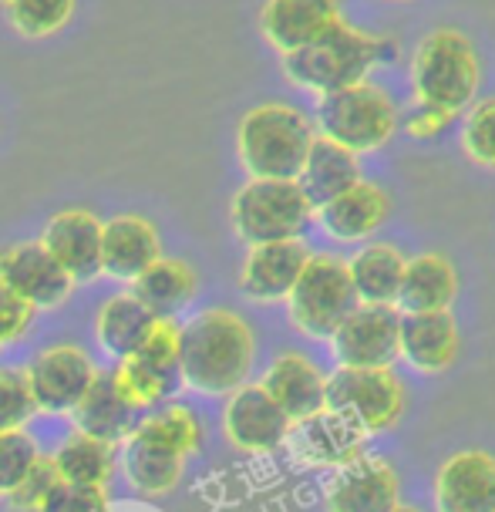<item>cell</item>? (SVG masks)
<instances>
[{
    "label": "cell",
    "mask_w": 495,
    "mask_h": 512,
    "mask_svg": "<svg viewBox=\"0 0 495 512\" xmlns=\"http://www.w3.org/2000/svg\"><path fill=\"white\" fill-rule=\"evenodd\" d=\"M256 364L253 327L229 307H206L182 324L179 374L203 398H226L250 384Z\"/></svg>",
    "instance_id": "1"
},
{
    "label": "cell",
    "mask_w": 495,
    "mask_h": 512,
    "mask_svg": "<svg viewBox=\"0 0 495 512\" xmlns=\"http://www.w3.org/2000/svg\"><path fill=\"white\" fill-rule=\"evenodd\" d=\"M394 54H398V44H391V38L361 31V27L347 24L344 17H337L304 48L283 54V75L293 88L320 98L368 81L371 71Z\"/></svg>",
    "instance_id": "2"
},
{
    "label": "cell",
    "mask_w": 495,
    "mask_h": 512,
    "mask_svg": "<svg viewBox=\"0 0 495 512\" xmlns=\"http://www.w3.org/2000/svg\"><path fill=\"white\" fill-rule=\"evenodd\" d=\"M314 118L290 102L253 105L236 125V155L250 179H297L310 142Z\"/></svg>",
    "instance_id": "3"
},
{
    "label": "cell",
    "mask_w": 495,
    "mask_h": 512,
    "mask_svg": "<svg viewBox=\"0 0 495 512\" xmlns=\"http://www.w3.org/2000/svg\"><path fill=\"white\" fill-rule=\"evenodd\" d=\"M411 91L415 102L462 115L482 85V58L472 38L458 27H435L411 51Z\"/></svg>",
    "instance_id": "4"
},
{
    "label": "cell",
    "mask_w": 495,
    "mask_h": 512,
    "mask_svg": "<svg viewBox=\"0 0 495 512\" xmlns=\"http://www.w3.org/2000/svg\"><path fill=\"white\" fill-rule=\"evenodd\" d=\"M310 118H314L320 139L337 142L341 149L354 152L357 159L381 152L394 139V132H401V108L371 78L361 85L320 95Z\"/></svg>",
    "instance_id": "5"
},
{
    "label": "cell",
    "mask_w": 495,
    "mask_h": 512,
    "mask_svg": "<svg viewBox=\"0 0 495 512\" xmlns=\"http://www.w3.org/2000/svg\"><path fill=\"white\" fill-rule=\"evenodd\" d=\"M229 223L246 246L304 240L314 226V206L297 179H246L233 192Z\"/></svg>",
    "instance_id": "6"
},
{
    "label": "cell",
    "mask_w": 495,
    "mask_h": 512,
    "mask_svg": "<svg viewBox=\"0 0 495 512\" xmlns=\"http://www.w3.org/2000/svg\"><path fill=\"white\" fill-rule=\"evenodd\" d=\"M283 304H287L290 324L300 334L327 344L341 320L357 307L347 263L334 253H310Z\"/></svg>",
    "instance_id": "7"
},
{
    "label": "cell",
    "mask_w": 495,
    "mask_h": 512,
    "mask_svg": "<svg viewBox=\"0 0 495 512\" xmlns=\"http://www.w3.org/2000/svg\"><path fill=\"white\" fill-rule=\"evenodd\" d=\"M405 405V381L394 374V368H337L327 374L324 408L347 418L368 438L398 425Z\"/></svg>",
    "instance_id": "8"
},
{
    "label": "cell",
    "mask_w": 495,
    "mask_h": 512,
    "mask_svg": "<svg viewBox=\"0 0 495 512\" xmlns=\"http://www.w3.org/2000/svg\"><path fill=\"white\" fill-rule=\"evenodd\" d=\"M27 391H31L34 411L48 415H71L75 405L85 398L98 368L91 354L78 344H51L24 368Z\"/></svg>",
    "instance_id": "9"
},
{
    "label": "cell",
    "mask_w": 495,
    "mask_h": 512,
    "mask_svg": "<svg viewBox=\"0 0 495 512\" xmlns=\"http://www.w3.org/2000/svg\"><path fill=\"white\" fill-rule=\"evenodd\" d=\"M398 307L357 304L330 334L337 368H394L398 364Z\"/></svg>",
    "instance_id": "10"
},
{
    "label": "cell",
    "mask_w": 495,
    "mask_h": 512,
    "mask_svg": "<svg viewBox=\"0 0 495 512\" xmlns=\"http://www.w3.org/2000/svg\"><path fill=\"white\" fill-rule=\"evenodd\" d=\"M290 418L273 405V398L260 384H243L223 405V435L236 452L273 455L290 435Z\"/></svg>",
    "instance_id": "11"
},
{
    "label": "cell",
    "mask_w": 495,
    "mask_h": 512,
    "mask_svg": "<svg viewBox=\"0 0 495 512\" xmlns=\"http://www.w3.org/2000/svg\"><path fill=\"white\" fill-rule=\"evenodd\" d=\"M324 496L330 512H391L401 502V479L388 459L364 452L330 472Z\"/></svg>",
    "instance_id": "12"
},
{
    "label": "cell",
    "mask_w": 495,
    "mask_h": 512,
    "mask_svg": "<svg viewBox=\"0 0 495 512\" xmlns=\"http://www.w3.org/2000/svg\"><path fill=\"white\" fill-rule=\"evenodd\" d=\"M368 435L357 432L347 418L334 415V411H317V415L304 418V422H293L290 435L283 448L290 452V459L300 469H324L334 472L341 465L354 462L357 455L368 452Z\"/></svg>",
    "instance_id": "13"
},
{
    "label": "cell",
    "mask_w": 495,
    "mask_h": 512,
    "mask_svg": "<svg viewBox=\"0 0 495 512\" xmlns=\"http://www.w3.org/2000/svg\"><path fill=\"white\" fill-rule=\"evenodd\" d=\"M0 283L34 310L61 307L71 297L75 283L58 267V260L44 250L41 240H24L0 250Z\"/></svg>",
    "instance_id": "14"
},
{
    "label": "cell",
    "mask_w": 495,
    "mask_h": 512,
    "mask_svg": "<svg viewBox=\"0 0 495 512\" xmlns=\"http://www.w3.org/2000/svg\"><path fill=\"white\" fill-rule=\"evenodd\" d=\"M435 512H495V455L462 448L435 472Z\"/></svg>",
    "instance_id": "15"
},
{
    "label": "cell",
    "mask_w": 495,
    "mask_h": 512,
    "mask_svg": "<svg viewBox=\"0 0 495 512\" xmlns=\"http://www.w3.org/2000/svg\"><path fill=\"white\" fill-rule=\"evenodd\" d=\"M401 314V310H398ZM462 351V334L452 310L398 317V361L418 374H445L455 368Z\"/></svg>",
    "instance_id": "16"
},
{
    "label": "cell",
    "mask_w": 495,
    "mask_h": 512,
    "mask_svg": "<svg viewBox=\"0 0 495 512\" xmlns=\"http://www.w3.org/2000/svg\"><path fill=\"white\" fill-rule=\"evenodd\" d=\"M41 246L58 260L71 283H88L102 273V219L91 209L75 206L51 216L41 233Z\"/></svg>",
    "instance_id": "17"
},
{
    "label": "cell",
    "mask_w": 495,
    "mask_h": 512,
    "mask_svg": "<svg viewBox=\"0 0 495 512\" xmlns=\"http://www.w3.org/2000/svg\"><path fill=\"white\" fill-rule=\"evenodd\" d=\"M391 216V196L378 182L361 179L341 196H334L314 213V223L324 230L327 240L344 246H364L374 233L388 223Z\"/></svg>",
    "instance_id": "18"
},
{
    "label": "cell",
    "mask_w": 495,
    "mask_h": 512,
    "mask_svg": "<svg viewBox=\"0 0 495 512\" xmlns=\"http://www.w3.org/2000/svg\"><path fill=\"white\" fill-rule=\"evenodd\" d=\"M260 388L273 398L290 422H304V418L324 411L327 398V374L317 368L307 354L283 351L277 354L260 378Z\"/></svg>",
    "instance_id": "19"
},
{
    "label": "cell",
    "mask_w": 495,
    "mask_h": 512,
    "mask_svg": "<svg viewBox=\"0 0 495 512\" xmlns=\"http://www.w3.org/2000/svg\"><path fill=\"white\" fill-rule=\"evenodd\" d=\"M310 250L304 240L250 246L240 267V290L253 304H283L304 270Z\"/></svg>",
    "instance_id": "20"
},
{
    "label": "cell",
    "mask_w": 495,
    "mask_h": 512,
    "mask_svg": "<svg viewBox=\"0 0 495 512\" xmlns=\"http://www.w3.org/2000/svg\"><path fill=\"white\" fill-rule=\"evenodd\" d=\"M341 17V0H263L260 34L273 51L290 54Z\"/></svg>",
    "instance_id": "21"
},
{
    "label": "cell",
    "mask_w": 495,
    "mask_h": 512,
    "mask_svg": "<svg viewBox=\"0 0 495 512\" xmlns=\"http://www.w3.org/2000/svg\"><path fill=\"white\" fill-rule=\"evenodd\" d=\"M162 256V240L155 223L125 213L102 223V273L115 280H135Z\"/></svg>",
    "instance_id": "22"
},
{
    "label": "cell",
    "mask_w": 495,
    "mask_h": 512,
    "mask_svg": "<svg viewBox=\"0 0 495 512\" xmlns=\"http://www.w3.org/2000/svg\"><path fill=\"white\" fill-rule=\"evenodd\" d=\"M458 297V270L442 253H418L405 260L398 300L401 314H428V310H452Z\"/></svg>",
    "instance_id": "23"
},
{
    "label": "cell",
    "mask_w": 495,
    "mask_h": 512,
    "mask_svg": "<svg viewBox=\"0 0 495 512\" xmlns=\"http://www.w3.org/2000/svg\"><path fill=\"white\" fill-rule=\"evenodd\" d=\"M361 179H364L361 159H357L354 152L341 149L337 142L320 139V135L310 142L304 166L297 172V186L307 196V203L314 206V213Z\"/></svg>",
    "instance_id": "24"
},
{
    "label": "cell",
    "mask_w": 495,
    "mask_h": 512,
    "mask_svg": "<svg viewBox=\"0 0 495 512\" xmlns=\"http://www.w3.org/2000/svg\"><path fill=\"white\" fill-rule=\"evenodd\" d=\"M71 422H75V432L118 448L128 435L135 432L139 415H135V411L118 398L108 371H98V378L91 381L85 398H81L75 405V411H71Z\"/></svg>",
    "instance_id": "25"
},
{
    "label": "cell",
    "mask_w": 495,
    "mask_h": 512,
    "mask_svg": "<svg viewBox=\"0 0 495 512\" xmlns=\"http://www.w3.org/2000/svg\"><path fill=\"white\" fill-rule=\"evenodd\" d=\"M408 256L391 243H364L357 246L354 256H347V273L357 294V304H381L394 307L398 300L401 277H405Z\"/></svg>",
    "instance_id": "26"
},
{
    "label": "cell",
    "mask_w": 495,
    "mask_h": 512,
    "mask_svg": "<svg viewBox=\"0 0 495 512\" xmlns=\"http://www.w3.org/2000/svg\"><path fill=\"white\" fill-rule=\"evenodd\" d=\"M132 297H139L155 317H176L199 294V273L179 256H159L149 270L132 280Z\"/></svg>",
    "instance_id": "27"
},
{
    "label": "cell",
    "mask_w": 495,
    "mask_h": 512,
    "mask_svg": "<svg viewBox=\"0 0 495 512\" xmlns=\"http://www.w3.org/2000/svg\"><path fill=\"white\" fill-rule=\"evenodd\" d=\"M155 314L132 294H118L112 300H105L102 310L95 317V337L98 347L115 361L135 358V351L142 347L145 334L152 331Z\"/></svg>",
    "instance_id": "28"
},
{
    "label": "cell",
    "mask_w": 495,
    "mask_h": 512,
    "mask_svg": "<svg viewBox=\"0 0 495 512\" xmlns=\"http://www.w3.org/2000/svg\"><path fill=\"white\" fill-rule=\"evenodd\" d=\"M182 465L186 459L169 448L145 442V438L128 435L122 442V472L132 482V489L145 492V496H165L179 486Z\"/></svg>",
    "instance_id": "29"
},
{
    "label": "cell",
    "mask_w": 495,
    "mask_h": 512,
    "mask_svg": "<svg viewBox=\"0 0 495 512\" xmlns=\"http://www.w3.org/2000/svg\"><path fill=\"white\" fill-rule=\"evenodd\" d=\"M51 462L61 482L108 489V482H112V475L118 469V452H115V445H105V442H98V438L71 432L61 442L58 452L51 455Z\"/></svg>",
    "instance_id": "30"
},
{
    "label": "cell",
    "mask_w": 495,
    "mask_h": 512,
    "mask_svg": "<svg viewBox=\"0 0 495 512\" xmlns=\"http://www.w3.org/2000/svg\"><path fill=\"white\" fill-rule=\"evenodd\" d=\"M132 435L169 448V452L182 455V459L203 452V445H206V428L199 422L196 411L186 405H165V408L145 411Z\"/></svg>",
    "instance_id": "31"
},
{
    "label": "cell",
    "mask_w": 495,
    "mask_h": 512,
    "mask_svg": "<svg viewBox=\"0 0 495 512\" xmlns=\"http://www.w3.org/2000/svg\"><path fill=\"white\" fill-rule=\"evenodd\" d=\"M179 354H182V324L176 317H155L152 331L145 334L142 347L135 351V361L145 364L152 374H159L172 391H179L182 388Z\"/></svg>",
    "instance_id": "32"
},
{
    "label": "cell",
    "mask_w": 495,
    "mask_h": 512,
    "mask_svg": "<svg viewBox=\"0 0 495 512\" xmlns=\"http://www.w3.org/2000/svg\"><path fill=\"white\" fill-rule=\"evenodd\" d=\"M108 378H112L118 398L125 401L128 408L135 411V415H142V411H155L162 408L165 398H172L176 391L165 384L159 374H152L145 364H139L135 358H125L118 361L112 371H108Z\"/></svg>",
    "instance_id": "33"
},
{
    "label": "cell",
    "mask_w": 495,
    "mask_h": 512,
    "mask_svg": "<svg viewBox=\"0 0 495 512\" xmlns=\"http://www.w3.org/2000/svg\"><path fill=\"white\" fill-rule=\"evenodd\" d=\"M71 14H75V0H11L7 4L14 31L31 41L58 34L71 21Z\"/></svg>",
    "instance_id": "34"
},
{
    "label": "cell",
    "mask_w": 495,
    "mask_h": 512,
    "mask_svg": "<svg viewBox=\"0 0 495 512\" xmlns=\"http://www.w3.org/2000/svg\"><path fill=\"white\" fill-rule=\"evenodd\" d=\"M462 122V149L482 169H495V95L475 98L458 115Z\"/></svg>",
    "instance_id": "35"
},
{
    "label": "cell",
    "mask_w": 495,
    "mask_h": 512,
    "mask_svg": "<svg viewBox=\"0 0 495 512\" xmlns=\"http://www.w3.org/2000/svg\"><path fill=\"white\" fill-rule=\"evenodd\" d=\"M41 459L38 442L24 432L0 435V499H7L17 489V482L31 472V465Z\"/></svg>",
    "instance_id": "36"
},
{
    "label": "cell",
    "mask_w": 495,
    "mask_h": 512,
    "mask_svg": "<svg viewBox=\"0 0 495 512\" xmlns=\"http://www.w3.org/2000/svg\"><path fill=\"white\" fill-rule=\"evenodd\" d=\"M34 415V401L27 391L24 371L0 368V435L21 432Z\"/></svg>",
    "instance_id": "37"
},
{
    "label": "cell",
    "mask_w": 495,
    "mask_h": 512,
    "mask_svg": "<svg viewBox=\"0 0 495 512\" xmlns=\"http://www.w3.org/2000/svg\"><path fill=\"white\" fill-rule=\"evenodd\" d=\"M58 472H54V462L51 455H41L38 462L31 465V472L17 482V489L7 496V506L14 512H38V506L48 499V492L58 486Z\"/></svg>",
    "instance_id": "38"
},
{
    "label": "cell",
    "mask_w": 495,
    "mask_h": 512,
    "mask_svg": "<svg viewBox=\"0 0 495 512\" xmlns=\"http://www.w3.org/2000/svg\"><path fill=\"white\" fill-rule=\"evenodd\" d=\"M38 512H108L105 489L75 486V482H58L48 499L41 502Z\"/></svg>",
    "instance_id": "39"
},
{
    "label": "cell",
    "mask_w": 495,
    "mask_h": 512,
    "mask_svg": "<svg viewBox=\"0 0 495 512\" xmlns=\"http://www.w3.org/2000/svg\"><path fill=\"white\" fill-rule=\"evenodd\" d=\"M455 122H458L455 112H445V108H435V105H421V102L411 105L408 112H401V128L418 142L442 139Z\"/></svg>",
    "instance_id": "40"
},
{
    "label": "cell",
    "mask_w": 495,
    "mask_h": 512,
    "mask_svg": "<svg viewBox=\"0 0 495 512\" xmlns=\"http://www.w3.org/2000/svg\"><path fill=\"white\" fill-rule=\"evenodd\" d=\"M34 314H38V310L27 304V300L17 297L11 287L0 283V344L21 341V337L31 331Z\"/></svg>",
    "instance_id": "41"
},
{
    "label": "cell",
    "mask_w": 495,
    "mask_h": 512,
    "mask_svg": "<svg viewBox=\"0 0 495 512\" xmlns=\"http://www.w3.org/2000/svg\"><path fill=\"white\" fill-rule=\"evenodd\" d=\"M391 512H421V509H415V506H405V502H398V506H394Z\"/></svg>",
    "instance_id": "42"
},
{
    "label": "cell",
    "mask_w": 495,
    "mask_h": 512,
    "mask_svg": "<svg viewBox=\"0 0 495 512\" xmlns=\"http://www.w3.org/2000/svg\"><path fill=\"white\" fill-rule=\"evenodd\" d=\"M0 4H4V7H7V4H11V0H0Z\"/></svg>",
    "instance_id": "43"
}]
</instances>
